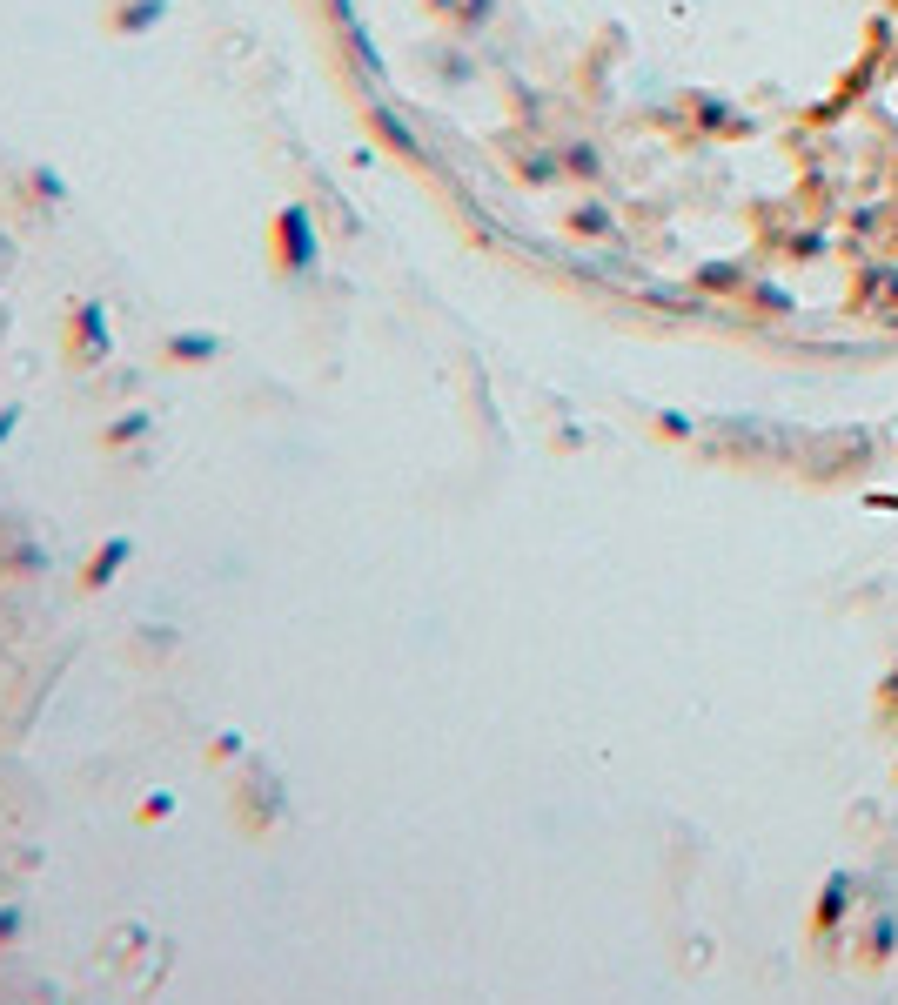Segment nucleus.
Masks as SVG:
<instances>
[{
    "mask_svg": "<svg viewBox=\"0 0 898 1005\" xmlns=\"http://www.w3.org/2000/svg\"><path fill=\"white\" fill-rule=\"evenodd\" d=\"M121 563H128V536H108V543H101V557L88 563V590H101V583H108Z\"/></svg>",
    "mask_w": 898,
    "mask_h": 1005,
    "instance_id": "obj_1",
    "label": "nucleus"
},
{
    "mask_svg": "<svg viewBox=\"0 0 898 1005\" xmlns=\"http://www.w3.org/2000/svg\"><path fill=\"white\" fill-rule=\"evenodd\" d=\"M168 356H175V362H208V356H215V335H175V342H168Z\"/></svg>",
    "mask_w": 898,
    "mask_h": 1005,
    "instance_id": "obj_2",
    "label": "nucleus"
},
{
    "mask_svg": "<svg viewBox=\"0 0 898 1005\" xmlns=\"http://www.w3.org/2000/svg\"><path fill=\"white\" fill-rule=\"evenodd\" d=\"M81 342H88V362L108 356V335H101V309H81Z\"/></svg>",
    "mask_w": 898,
    "mask_h": 1005,
    "instance_id": "obj_3",
    "label": "nucleus"
},
{
    "mask_svg": "<svg viewBox=\"0 0 898 1005\" xmlns=\"http://www.w3.org/2000/svg\"><path fill=\"white\" fill-rule=\"evenodd\" d=\"M168 811H175V798H168V791H161V798H148V804H141V818H148V825H155V818H168Z\"/></svg>",
    "mask_w": 898,
    "mask_h": 1005,
    "instance_id": "obj_4",
    "label": "nucleus"
},
{
    "mask_svg": "<svg viewBox=\"0 0 898 1005\" xmlns=\"http://www.w3.org/2000/svg\"><path fill=\"white\" fill-rule=\"evenodd\" d=\"M14 429H21V409H0V443H7Z\"/></svg>",
    "mask_w": 898,
    "mask_h": 1005,
    "instance_id": "obj_5",
    "label": "nucleus"
}]
</instances>
